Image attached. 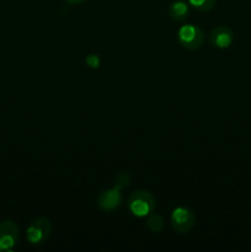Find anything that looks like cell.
Instances as JSON below:
<instances>
[{"instance_id": "obj_13", "label": "cell", "mask_w": 251, "mask_h": 252, "mask_svg": "<svg viewBox=\"0 0 251 252\" xmlns=\"http://www.w3.org/2000/svg\"><path fill=\"white\" fill-rule=\"evenodd\" d=\"M65 1H68L69 4L78 5V4H81V2H84V1H85V0H65Z\"/></svg>"}, {"instance_id": "obj_3", "label": "cell", "mask_w": 251, "mask_h": 252, "mask_svg": "<svg viewBox=\"0 0 251 252\" xmlns=\"http://www.w3.org/2000/svg\"><path fill=\"white\" fill-rule=\"evenodd\" d=\"M179 43L188 51H196L201 48L204 41V33L198 26L184 25L177 32Z\"/></svg>"}, {"instance_id": "obj_12", "label": "cell", "mask_w": 251, "mask_h": 252, "mask_svg": "<svg viewBox=\"0 0 251 252\" xmlns=\"http://www.w3.org/2000/svg\"><path fill=\"white\" fill-rule=\"evenodd\" d=\"M85 62L86 64L93 69H97L101 64L100 58H98V56H96V54H89V56L86 57Z\"/></svg>"}, {"instance_id": "obj_10", "label": "cell", "mask_w": 251, "mask_h": 252, "mask_svg": "<svg viewBox=\"0 0 251 252\" xmlns=\"http://www.w3.org/2000/svg\"><path fill=\"white\" fill-rule=\"evenodd\" d=\"M189 5L198 11L207 12L216 6L217 0H188Z\"/></svg>"}, {"instance_id": "obj_6", "label": "cell", "mask_w": 251, "mask_h": 252, "mask_svg": "<svg viewBox=\"0 0 251 252\" xmlns=\"http://www.w3.org/2000/svg\"><path fill=\"white\" fill-rule=\"evenodd\" d=\"M98 207L105 212H112L117 209L122 203V194L118 187H113L111 189H106L98 194L97 198Z\"/></svg>"}, {"instance_id": "obj_14", "label": "cell", "mask_w": 251, "mask_h": 252, "mask_svg": "<svg viewBox=\"0 0 251 252\" xmlns=\"http://www.w3.org/2000/svg\"><path fill=\"white\" fill-rule=\"evenodd\" d=\"M0 251H2V249H1V246H0Z\"/></svg>"}, {"instance_id": "obj_8", "label": "cell", "mask_w": 251, "mask_h": 252, "mask_svg": "<svg viewBox=\"0 0 251 252\" xmlns=\"http://www.w3.org/2000/svg\"><path fill=\"white\" fill-rule=\"evenodd\" d=\"M188 5L182 0H176L169 7V16L175 21H182L188 15Z\"/></svg>"}, {"instance_id": "obj_2", "label": "cell", "mask_w": 251, "mask_h": 252, "mask_svg": "<svg viewBox=\"0 0 251 252\" xmlns=\"http://www.w3.org/2000/svg\"><path fill=\"white\" fill-rule=\"evenodd\" d=\"M52 234V223L49 219L44 217L33 219L30 223L26 230V238L32 245H39L44 243Z\"/></svg>"}, {"instance_id": "obj_5", "label": "cell", "mask_w": 251, "mask_h": 252, "mask_svg": "<svg viewBox=\"0 0 251 252\" xmlns=\"http://www.w3.org/2000/svg\"><path fill=\"white\" fill-rule=\"evenodd\" d=\"M19 241V228L12 220L5 219L0 223V246L2 251H9Z\"/></svg>"}, {"instance_id": "obj_7", "label": "cell", "mask_w": 251, "mask_h": 252, "mask_svg": "<svg viewBox=\"0 0 251 252\" xmlns=\"http://www.w3.org/2000/svg\"><path fill=\"white\" fill-rule=\"evenodd\" d=\"M234 41L233 30L226 26H218L209 33V43L217 48H228Z\"/></svg>"}, {"instance_id": "obj_4", "label": "cell", "mask_w": 251, "mask_h": 252, "mask_svg": "<svg viewBox=\"0 0 251 252\" xmlns=\"http://www.w3.org/2000/svg\"><path fill=\"white\" fill-rule=\"evenodd\" d=\"M196 217L191 209L186 207H177L171 214V225L176 233L186 234L193 228Z\"/></svg>"}, {"instance_id": "obj_1", "label": "cell", "mask_w": 251, "mask_h": 252, "mask_svg": "<svg viewBox=\"0 0 251 252\" xmlns=\"http://www.w3.org/2000/svg\"><path fill=\"white\" fill-rule=\"evenodd\" d=\"M155 203H157L155 197L145 189H138L133 192L128 198V208L130 213L138 218H143L153 213L157 206Z\"/></svg>"}, {"instance_id": "obj_9", "label": "cell", "mask_w": 251, "mask_h": 252, "mask_svg": "<svg viewBox=\"0 0 251 252\" xmlns=\"http://www.w3.org/2000/svg\"><path fill=\"white\" fill-rule=\"evenodd\" d=\"M147 226L153 233H161L165 228V219L160 214L150 213L147 219Z\"/></svg>"}, {"instance_id": "obj_11", "label": "cell", "mask_w": 251, "mask_h": 252, "mask_svg": "<svg viewBox=\"0 0 251 252\" xmlns=\"http://www.w3.org/2000/svg\"><path fill=\"white\" fill-rule=\"evenodd\" d=\"M129 181H130V177L127 172H120L115 179V186L118 187L120 189H122L128 186Z\"/></svg>"}]
</instances>
